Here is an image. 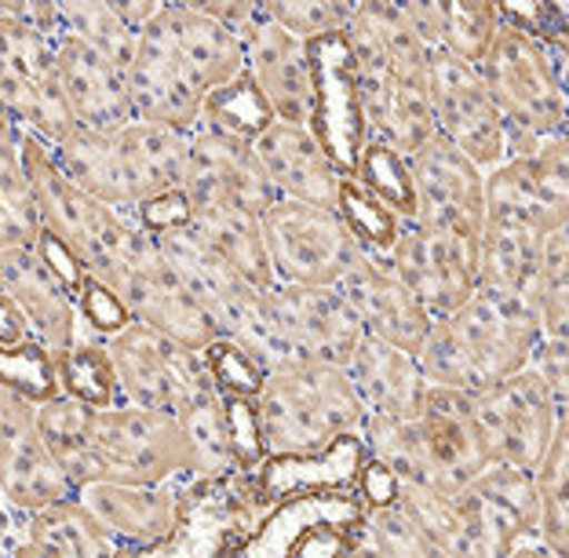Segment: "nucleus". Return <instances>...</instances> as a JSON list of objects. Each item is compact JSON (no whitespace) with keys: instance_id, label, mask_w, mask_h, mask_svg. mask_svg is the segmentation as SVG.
Segmentation results:
<instances>
[{"instance_id":"1","label":"nucleus","mask_w":569,"mask_h":558,"mask_svg":"<svg viewBox=\"0 0 569 558\" xmlns=\"http://www.w3.org/2000/svg\"><path fill=\"white\" fill-rule=\"evenodd\" d=\"M366 132L412 158L435 136L431 51L412 33L398 4H355L343 33Z\"/></svg>"},{"instance_id":"2","label":"nucleus","mask_w":569,"mask_h":558,"mask_svg":"<svg viewBox=\"0 0 569 558\" xmlns=\"http://www.w3.org/2000/svg\"><path fill=\"white\" fill-rule=\"evenodd\" d=\"M540 340L545 329L529 296L478 285L457 315L435 321L417 361L435 387L478 395L529 369Z\"/></svg>"},{"instance_id":"3","label":"nucleus","mask_w":569,"mask_h":558,"mask_svg":"<svg viewBox=\"0 0 569 558\" xmlns=\"http://www.w3.org/2000/svg\"><path fill=\"white\" fill-rule=\"evenodd\" d=\"M478 73L508 124V161L569 136V48L559 33L537 30L503 4V26Z\"/></svg>"},{"instance_id":"4","label":"nucleus","mask_w":569,"mask_h":558,"mask_svg":"<svg viewBox=\"0 0 569 558\" xmlns=\"http://www.w3.org/2000/svg\"><path fill=\"white\" fill-rule=\"evenodd\" d=\"M569 223V205L545 187L533 158H511L486 176V223L478 233V278L489 289L529 296L545 241Z\"/></svg>"},{"instance_id":"5","label":"nucleus","mask_w":569,"mask_h":558,"mask_svg":"<svg viewBox=\"0 0 569 558\" xmlns=\"http://www.w3.org/2000/svg\"><path fill=\"white\" fill-rule=\"evenodd\" d=\"M256 412L267 460L318 457L340 438L358 435L369 417L351 372L321 361L267 372L263 391L256 395Z\"/></svg>"},{"instance_id":"6","label":"nucleus","mask_w":569,"mask_h":558,"mask_svg":"<svg viewBox=\"0 0 569 558\" xmlns=\"http://www.w3.org/2000/svg\"><path fill=\"white\" fill-rule=\"evenodd\" d=\"M19 147L37 212H41V230H51L59 241H67L88 275L107 281L132 238L136 216L110 209V205L88 198L81 187H73L70 176L51 158V147H44L37 136L22 132Z\"/></svg>"},{"instance_id":"7","label":"nucleus","mask_w":569,"mask_h":558,"mask_svg":"<svg viewBox=\"0 0 569 558\" xmlns=\"http://www.w3.org/2000/svg\"><path fill=\"white\" fill-rule=\"evenodd\" d=\"M244 48V73L252 77L267 107L284 124H310L315 117V62L310 44L270 19L267 4H201Z\"/></svg>"},{"instance_id":"8","label":"nucleus","mask_w":569,"mask_h":558,"mask_svg":"<svg viewBox=\"0 0 569 558\" xmlns=\"http://www.w3.org/2000/svg\"><path fill=\"white\" fill-rule=\"evenodd\" d=\"M0 107L51 150L81 128L59 88L56 44L22 22L11 4H0Z\"/></svg>"},{"instance_id":"9","label":"nucleus","mask_w":569,"mask_h":558,"mask_svg":"<svg viewBox=\"0 0 569 558\" xmlns=\"http://www.w3.org/2000/svg\"><path fill=\"white\" fill-rule=\"evenodd\" d=\"M263 238L278 285L336 289L366 256V245L355 238V230L336 209H318V205L284 198L267 209Z\"/></svg>"},{"instance_id":"10","label":"nucleus","mask_w":569,"mask_h":558,"mask_svg":"<svg viewBox=\"0 0 569 558\" xmlns=\"http://www.w3.org/2000/svg\"><path fill=\"white\" fill-rule=\"evenodd\" d=\"M107 350L118 372L121 406L179 417L193 401L216 395V383L198 350L179 347L139 321L107 340Z\"/></svg>"},{"instance_id":"11","label":"nucleus","mask_w":569,"mask_h":558,"mask_svg":"<svg viewBox=\"0 0 569 558\" xmlns=\"http://www.w3.org/2000/svg\"><path fill=\"white\" fill-rule=\"evenodd\" d=\"M179 471H187V452L176 417L136 406L96 409L92 482L164 486Z\"/></svg>"},{"instance_id":"12","label":"nucleus","mask_w":569,"mask_h":558,"mask_svg":"<svg viewBox=\"0 0 569 558\" xmlns=\"http://www.w3.org/2000/svg\"><path fill=\"white\" fill-rule=\"evenodd\" d=\"M460 555L457 558H511L540 534V497L533 471L493 464L457 492Z\"/></svg>"},{"instance_id":"13","label":"nucleus","mask_w":569,"mask_h":558,"mask_svg":"<svg viewBox=\"0 0 569 558\" xmlns=\"http://www.w3.org/2000/svg\"><path fill=\"white\" fill-rule=\"evenodd\" d=\"M471 401L489 464L537 471L540 457L551 446L555 427H559V409H555L545 380L533 369H522L471 395Z\"/></svg>"},{"instance_id":"14","label":"nucleus","mask_w":569,"mask_h":558,"mask_svg":"<svg viewBox=\"0 0 569 558\" xmlns=\"http://www.w3.org/2000/svg\"><path fill=\"white\" fill-rule=\"evenodd\" d=\"M431 113L435 132L489 176L508 161V124L482 73L449 51H431Z\"/></svg>"},{"instance_id":"15","label":"nucleus","mask_w":569,"mask_h":558,"mask_svg":"<svg viewBox=\"0 0 569 558\" xmlns=\"http://www.w3.org/2000/svg\"><path fill=\"white\" fill-rule=\"evenodd\" d=\"M387 263L398 278H402L412 296L427 307L435 321L449 318L478 292V241L460 238V233L427 230L402 219L391 249H387Z\"/></svg>"},{"instance_id":"16","label":"nucleus","mask_w":569,"mask_h":558,"mask_svg":"<svg viewBox=\"0 0 569 558\" xmlns=\"http://www.w3.org/2000/svg\"><path fill=\"white\" fill-rule=\"evenodd\" d=\"M183 193L193 216L212 209H241L252 216H267L270 205L278 201L267 172L256 161L252 142L204 124L187 132Z\"/></svg>"},{"instance_id":"17","label":"nucleus","mask_w":569,"mask_h":558,"mask_svg":"<svg viewBox=\"0 0 569 558\" xmlns=\"http://www.w3.org/2000/svg\"><path fill=\"white\" fill-rule=\"evenodd\" d=\"M412 219L409 223L475 238L486 223V172L449 139L431 136L409 158Z\"/></svg>"},{"instance_id":"18","label":"nucleus","mask_w":569,"mask_h":558,"mask_svg":"<svg viewBox=\"0 0 569 558\" xmlns=\"http://www.w3.org/2000/svg\"><path fill=\"white\" fill-rule=\"evenodd\" d=\"M270 310L281 329V340L289 347L292 366L321 361V366H343L358 350L361 329L351 303L340 289L321 285H274L270 289Z\"/></svg>"},{"instance_id":"19","label":"nucleus","mask_w":569,"mask_h":558,"mask_svg":"<svg viewBox=\"0 0 569 558\" xmlns=\"http://www.w3.org/2000/svg\"><path fill=\"white\" fill-rule=\"evenodd\" d=\"M0 489L26 511H44L73 497V486L37 427V406L0 387Z\"/></svg>"},{"instance_id":"20","label":"nucleus","mask_w":569,"mask_h":558,"mask_svg":"<svg viewBox=\"0 0 569 558\" xmlns=\"http://www.w3.org/2000/svg\"><path fill=\"white\" fill-rule=\"evenodd\" d=\"M128 99H132L136 121L164 124L176 128V132H190L201 121L204 92L190 81L183 59H179L164 22V8L139 33L136 59L128 67Z\"/></svg>"},{"instance_id":"21","label":"nucleus","mask_w":569,"mask_h":558,"mask_svg":"<svg viewBox=\"0 0 569 558\" xmlns=\"http://www.w3.org/2000/svg\"><path fill=\"white\" fill-rule=\"evenodd\" d=\"M417 424L427 449V467H431V489L457 497L486 467H493L482 442V431H478L471 395L431 383Z\"/></svg>"},{"instance_id":"22","label":"nucleus","mask_w":569,"mask_h":558,"mask_svg":"<svg viewBox=\"0 0 569 558\" xmlns=\"http://www.w3.org/2000/svg\"><path fill=\"white\" fill-rule=\"evenodd\" d=\"M336 289L351 303L366 336L391 343V347H402L409 355H417L427 340V332L435 326L427 307L412 296V289L395 275L383 256L366 252L358 259V267L336 285Z\"/></svg>"},{"instance_id":"23","label":"nucleus","mask_w":569,"mask_h":558,"mask_svg":"<svg viewBox=\"0 0 569 558\" xmlns=\"http://www.w3.org/2000/svg\"><path fill=\"white\" fill-rule=\"evenodd\" d=\"M252 150L278 198L336 209L343 172L307 124L274 121L252 142Z\"/></svg>"},{"instance_id":"24","label":"nucleus","mask_w":569,"mask_h":558,"mask_svg":"<svg viewBox=\"0 0 569 558\" xmlns=\"http://www.w3.org/2000/svg\"><path fill=\"white\" fill-rule=\"evenodd\" d=\"M56 70L59 88L67 96L73 121L88 132L118 136L124 124H132V99H128V73L102 59L77 37L56 41Z\"/></svg>"},{"instance_id":"25","label":"nucleus","mask_w":569,"mask_h":558,"mask_svg":"<svg viewBox=\"0 0 569 558\" xmlns=\"http://www.w3.org/2000/svg\"><path fill=\"white\" fill-rule=\"evenodd\" d=\"M73 500L107 529L113 540L132 548H158L176 534L183 497L168 486H128V482H92L73 492Z\"/></svg>"},{"instance_id":"26","label":"nucleus","mask_w":569,"mask_h":558,"mask_svg":"<svg viewBox=\"0 0 569 558\" xmlns=\"http://www.w3.org/2000/svg\"><path fill=\"white\" fill-rule=\"evenodd\" d=\"M0 292L22 310L26 326L37 332V343L51 355H62L77 343V310L73 292L37 259L33 249L0 252Z\"/></svg>"},{"instance_id":"27","label":"nucleus","mask_w":569,"mask_h":558,"mask_svg":"<svg viewBox=\"0 0 569 558\" xmlns=\"http://www.w3.org/2000/svg\"><path fill=\"white\" fill-rule=\"evenodd\" d=\"M347 372H351L358 395L366 401V412L372 417L417 420L427 391H431V380L423 376L417 355L372 340V336H361L358 350L347 361Z\"/></svg>"},{"instance_id":"28","label":"nucleus","mask_w":569,"mask_h":558,"mask_svg":"<svg viewBox=\"0 0 569 558\" xmlns=\"http://www.w3.org/2000/svg\"><path fill=\"white\" fill-rule=\"evenodd\" d=\"M164 22L190 81L201 88L204 99L219 88L234 84L244 73L241 41L201 4H164Z\"/></svg>"},{"instance_id":"29","label":"nucleus","mask_w":569,"mask_h":558,"mask_svg":"<svg viewBox=\"0 0 569 558\" xmlns=\"http://www.w3.org/2000/svg\"><path fill=\"white\" fill-rule=\"evenodd\" d=\"M113 142H118V153H121L132 209L183 187L187 132H176V128H164V124L132 121L113 136Z\"/></svg>"},{"instance_id":"30","label":"nucleus","mask_w":569,"mask_h":558,"mask_svg":"<svg viewBox=\"0 0 569 558\" xmlns=\"http://www.w3.org/2000/svg\"><path fill=\"white\" fill-rule=\"evenodd\" d=\"M51 158H56V165L70 176V183L81 187L88 198L110 205V209H118V212H136L113 136L77 128L73 136H67L56 150H51Z\"/></svg>"},{"instance_id":"31","label":"nucleus","mask_w":569,"mask_h":558,"mask_svg":"<svg viewBox=\"0 0 569 558\" xmlns=\"http://www.w3.org/2000/svg\"><path fill=\"white\" fill-rule=\"evenodd\" d=\"M193 230L201 233V241L209 249L227 259L244 281H252L256 289H274V267L267 256V238H263V216L241 212V209H212L193 216Z\"/></svg>"},{"instance_id":"32","label":"nucleus","mask_w":569,"mask_h":558,"mask_svg":"<svg viewBox=\"0 0 569 558\" xmlns=\"http://www.w3.org/2000/svg\"><path fill=\"white\" fill-rule=\"evenodd\" d=\"M19 136L22 128L11 117H0V252L33 249L41 238V212L22 168Z\"/></svg>"},{"instance_id":"33","label":"nucleus","mask_w":569,"mask_h":558,"mask_svg":"<svg viewBox=\"0 0 569 558\" xmlns=\"http://www.w3.org/2000/svg\"><path fill=\"white\" fill-rule=\"evenodd\" d=\"M533 482L540 497L537 540L569 558V412H559V427H555L551 446L537 464Z\"/></svg>"},{"instance_id":"34","label":"nucleus","mask_w":569,"mask_h":558,"mask_svg":"<svg viewBox=\"0 0 569 558\" xmlns=\"http://www.w3.org/2000/svg\"><path fill=\"white\" fill-rule=\"evenodd\" d=\"M59 387L67 398L84 401L92 409H113L121 406L118 372H113L107 343H81L77 340L70 350L56 355Z\"/></svg>"},{"instance_id":"35","label":"nucleus","mask_w":569,"mask_h":558,"mask_svg":"<svg viewBox=\"0 0 569 558\" xmlns=\"http://www.w3.org/2000/svg\"><path fill=\"white\" fill-rule=\"evenodd\" d=\"M274 121L278 117L267 107V99L260 96L256 81L249 73H241L234 84L219 88V92H212L209 99H204L198 124L216 128V132H227V136L244 139V142H256Z\"/></svg>"},{"instance_id":"36","label":"nucleus","mask_w":569,"mask_h":558,"mask_svg":"<svg viewBox=\"0 0 569 558\" xmlns=\"http://www.w3.org/2000/svg\"><path fill=\"white\" fill-rule=\"evenodd\" d=\"M59 8H62V26H67L70 37L84 41L102 59H110L113 67L128 73L139 48V33L113 11V4H59Z\"/></svg>"},{"instance_id":"37","label":"nucleus","mask_w":569,"mask_h":558,"mask_svg":"<svg viewBox=\"0 0 569 558\" xmlns=\"http://www.w3.org/2000/svg\"><path fill=\"white\" fill-rule=\"evenodd\" d=\"M503 26V4H486V0H468V4H442V44L438 51H449L463 62L478 67L497 33Z\"/></svg>"},{"instance_id":"38","label":"nucleus","mask_w":569,"mask_h":558,"mask_svg":"<svg viewBox=\"0 0 569 558\" xmlns=\"http://www.w3.org/2000/svg\"><path fill=\"white\" fill-rule=\"evenodd\" d=\"M355 179L377 198L383 209H391L398 219H412V172L409 158L391 150L380 139H366V147L358 153Z\"/></svg>"},{"instance_id":"39","label":"nucleus","mask_w":569,"mask_h":558,"mask_svg":"<svg viewBox=\"0 0 569 558\" xmlns=\"http://www.w3.org/2000/svg\"><path fill=\"white\" fill-rule=\"evenodd\" d=\"M0 387L22 395L33 406H48L62 395L59 372H56V355L37 340L22 347H0Z\"/></svg>"},{"instance_id":"40","label":"nucleus","mask_w":569,"mask_h":558,"mask_svg":"<svg viewBox=\"0 0 569 558\" xmlns=\"http://www.w3.org/2000/svg\"><path fill=\"white\" fill-rule=\"evenodd\" d=\"M336 212L347 219V227L355 230V238L366 245V252H372V256H387L398 227H402V219H398L391 209H383L355 176H343Z\"/></svg>"},{"instance_id":"41","label":"nucleus","mask_w":569,"mask_h":558,"mask_svg":"<svg viewBox=\"0 0 569 558\" xmlns=\"http://www.w3.org/2000/svg\"><path fill=\"white\" fill-rule=\"evenodd\" d=\"M201 358H204V369H209L219 395H227V398H256V395L263 391L267 369L241 343L227 340V336H219L212 347H204Z\"/></svg>"},{"instance_id":"42","label":"nucleus","mask_w":569,"mask_h":558,"mask_svg":"<svg viewBox=\"0 0 569 558\" xmlns=\"http://www.w3.org/2000/svg\"><path fill=\"white\" fill-rule=\"evenodd\" d=\"M270 19L278 26H284L292 37H300L303 44H318V41H329V37H343L347 26H351L355 16V4H336V0H321V4H267Z\"/></svg>"},{"instance_id":"43","label":"nucleus","mask_w":569,"mask_h":558,"mask_svg":"<svg viewBox=\"0 0 569 558\" xmlns=\"http://www.w3.org/2000/svg\"><path fill=\"white\" fill-rule=\"evenodd\" d=\"M73 300H77V310H81V318L99 336H107V340H113V336L132 326V315H128V307L118 296V289L107 285L102 278H96V275H88L81 281V289H77Z\"/></svg>"},{"instance_id":"44","label":"nucleus","mask_w":569,"mask_h":558,"mask_svg":"<svg viewBox=\"0 0 569 558\" xmlns=\"http://www.w3.org/2000/svg\"><path fill=\"white\" fill-rule=\"evenodd\" d=\"M529 369L545 380L555 409L569 412V340H551V336H545L533 361H529Z\"/></svg>"},{"instance_id":"45","label":"nucleus","mask_w":569,"mask_h":558,"mask_svg":"<svg viewBox=\"0 0 569 558\" xmlns=\"http://www.w3.org/2000/svg\"><path fill=\"white\" fill-rule=\"evenodd\" d=\"M136 223L153 233V238H161V233H172V230H183L193 223V212H190V201L183 187L172 190V193H161V198H153L147 205H139V209L132 212Z\"/></svg>"},{"instance_id":"46","label":"nucleus","mask_w":569,"mask_h":558,"mask_svg":"<svg viewBox=\"0 0 569 558\" xmlns=\"http://www.w3.org/2000/svg\"><path fill=\"white\" fill-rule=\"evenodd\" d=\"M33 252H37V259H41V263L51 270V275H56V278L77 296V289H81V281L88 278V270H84L81 259L73 256L70 245H67V241H59L51 230H41V238H37Z\"/></svg>"},{"instance_id":"47","label":"nucleus","mask_w":569,"mask_h":558,"mask_svg":"<svg viewBox=\"0 0 569 558\" xmlns=\"http://www.w3.org/2000/svg\"><path fill=\"white\" fill-rule=\"evenodd\" d=\"M533 165L540 179H545V187L555 198H562L569 205V136L545 142V147L533 153Z\"/></svg>"},{"instance_id":"48","label":"nucleus","mask_w":569,"mask_h":558,"mask_svg":"<svg viewBox=\"0 0 569 558\" xmlns=\"http://www.w3.org/2000/svg\"><path fill=\"white\" fill-rule=\"evenodd\" d=\"M412 33L420 37L427 51H438L442 44V4H398Z\"/></svg>"},{"instance_id":"49","label":"nucleus","mask_w":569,"mask_h":558,"mask_svg":"<svg viewBox=\"0 0 569 558\" xmlns=\"http://www.w3.org/2000/svg\"><path fill=\"white\" fill-rule=\"evenodd\" d=\"M30 343V326H26L22 310L0 292V347H22Z\"/></svg>"},{"instance_id":"50","label":"nucleus","mask_w":569,"mask_h":558,"mask_svg":"<svg viewBox=\"0 0 569 558\" xmlns=\"http://www.w3.org/2000/svg\"><path fill=\"white\" fill-rule=\"evenodd\" d=\"M358 518H361V515H358ZM336 558H387V555H383L366 534H361L358 522H355V526H351V534H347V540H343V548L336 551Z\"/></svg>"},{"instance_id":"51","label":"nucleus","mask_w":569,"mask_h":558,"mask_svg":"<svg viewBox=\"0 0 569 558\" xmlns=\"http://www.w3.org/2000/svg\"><path fill=\"white\" fill-rule=\"evenodd\" d=\"M511 558H562L559 551H551L548 544H540V540H529V544H522L519 551H515Z\"/></svg>"},{"instance_id":"52","label":"nucleus","mask_w":569,"mask_h":558,"mask_svg":"<svg viewBox=\"0 0 569 558\" xmlns=\"http://www.w3.org/2000/svg\"><path fill=\"white\" fill-rule=\"evenodd\" d=\"M0 117H8V113H4V107H0Z\"/></svg>"}]
</instances>
